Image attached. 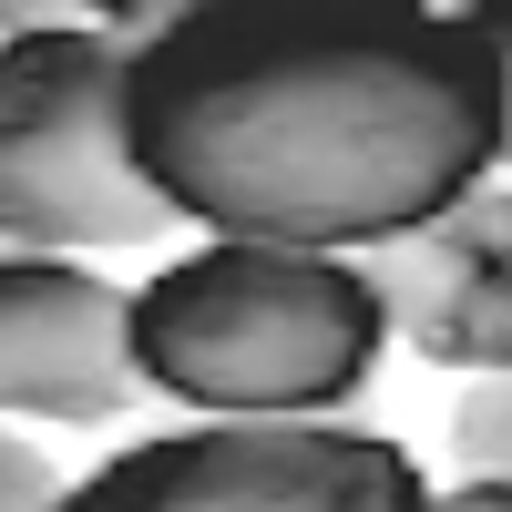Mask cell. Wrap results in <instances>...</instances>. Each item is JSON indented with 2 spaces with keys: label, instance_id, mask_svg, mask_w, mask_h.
I'll return each mask as SVG.
<instances>
[{
  "label": "cell",
  "instance_id": "6da1fadb",
  "mask_svg": "<svg viewBox=\"0 0 512 512\" xmlns=\"http://www.w3.org/2000/svg\"><path fill=\"white\" fill-rule=\"evenodd\" d=\"M144 185L205 236L369 256L502 175L482 11H175L123 82Z\"/></svg>",
  "mask_w": 512,
  "mask_h": 512
},
{
  "label": "cell",
  "instance_id": "52a82bcc",
  "mask_svg": "<svg viewBox=\"0 0 512 512\" xmlns=\"http://www.w3.org/2000/svg\"><path fill=\"white\" fill-rule=\"evenodd\" d=\"M451 461L461 472H502L512 482V369L502 379H472L451 400Z\"/></svg>",
  "mask_w": 512,
  "mask_h": 512
},
{
  "label": "cell",
  "instance_id": "8992f818",
  "mask_svg": "<svg viewBox=\"0 0 512 512\" xmlns=\"http://www.w3.org/2000/svg\"><path fill=\"white\" fill-rule=\"evenodd\" d=\"M359 277L390 318V338H410L431 369H472V379L512 369V185L502 175L441 205L431 226L369 246Z\"/></svg>",
  "mask_w": 512,
  "mask_h": 512
},
{
  "label": "cell",
  "instance_id": "277c9868",
  "mask_svg": "<svg viewBox=\"0 0 512 512\" xmlns=\"http://www.w3.org/2000/svg\"><path fill=\"white\" fill-rule=\"evenodd\" d=\"M52 512H431V482L359 420H185L103 451Z\"/></svg>",
  "mask_w": 512,
  "mask_h": 512
},
{
  "label": "cell",
  "instance_id": "3957f363",
  "mask_svg": "<svg viewBox=\"0 0 512 512\" xmlns=\"http://www.w3.org/2000/svg\"><path fill=\"white\" fill-rule=\"evenodd\" d=\"M123 82H134V52H113L93 11L0 41V246L82 256V267L164 246L175 205L134 164Z\"/></svg>",
  "mask_w": 512,
  "mask_h": 512
},
{
  "label": "cell",
  "instance_id": "ba28073f",
  "mask_svg": "<svg viewBox=\"0 0 512 512\" xmlns=\"http://www.w3.org/2000/svg\"><path fill=\"white\" fill-rule=\"evenodd\" d=\"M52 502H62L52 451H31L21 431H0V512H52Z\"/></svg>",
  "mask_w": 512,
  "mask_h": 512
},
{
  "label": "cell",
  "instance_id": "9c48e42d",
  "mask_svg": "<svg viewBox=\"0 0 512 512\" xmlns=\"http://www.w3.org/2000/svg\"><path fill=\"white\" fill-rule=\"evenodd\" d=\"M431 512H512V482L502 472H461V482L431 492Z\"/></svg>",
  "mask_w": 512,
  "mask_h": 512
},
{
  "label": "cell",
  "instance_id": "7a4b0ae2",
  "mask_svg": "<svg viewBox=\"0 0 512 512\" xmlns=\"http://www.w3.org/2000/svg\"><path fill=\"white\" fill-rule=\"evenodd\" d=\"M390 318L359 256L205 236L134 287V369L195 420H349Z\"/></svg>",
  "mask_w": 512,
  "mask_h": 512
},
{
  "label": "cell",
  "instance_id": "30bf717a",
  "mask_svg": "<svg viewBox=\"0 0 512 512\" xmlns=\"http://www.w3.org/2000/svg\"><path fill=\"white\" fill-rule=\"evenodd\" d=\"M482 41H492V72H502V164H512V0L482 11Z\"/></svg>",
  "mask_w": 512,
  "mask_h": 512
},
{
  "label": "cell",
  "instance_id": "5b68a950",
  "mask_svg": "<svg viewBox=\"0 0 512 512\" xmlns=\"http://www.w3.org/2000/svg\"><path fill=\"white\" fill-rule=\"evenodd\" d=\"M134 400V287L82 256L0 246V431H103Z\"/></svg>",
  "mask_w": 512,
  "mask_h": 512
}]
</instances>
